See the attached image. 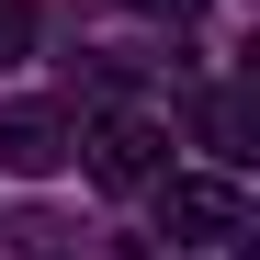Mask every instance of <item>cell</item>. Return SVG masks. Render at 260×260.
Here are the masks:
<instances>
[{
    "label": "cell",
    "instance_id": "cell-7",
    "mask_svg": "<svg viewBox=\"0 0 260 260\" xmlns=\"http://www.w3.org/2000/svg\"><path fill=\"white\" fill-rule=\"evenodd\" d=\"M136 12H158V23H192V12H204V0H136Z\"/></svg>",
    "mask_w": 260,
    "mask_h": 260
},
{
    "label": "cell",
    "instance_id": "cell-5",
    "mask_svg": "<svg viewBox=\"0 0 260 260\" xmlns=\"http://www.w3.org/2000/svg\"><path fill=\"white\" fill-rule=\"evenodd\" d=\"M57 215H12V226H0V260H57Z\"/></svg>",
    "mask_w": 260,
    "mask_h": 260
},
{
    "label": "cell",
    "instance_id": "cell-6",
    "mask_svg": "<svg viewBox=\"0 0 260 260\" xmlns=\"http://www.w3.org/2000/svg\"><path fill=\"white\" fill-rule=\"evenodd\" d=\"M23 46H34V0H0V68H23Z\"/></svg>",
    "mask_w": 260,
    "mask_h": 260
},
{
    "label": "cell",
    "instance_id": "cell-4",
    "mask_svg": "<svg viewBox=\"0 0 260 260\" xmlns=\"http://www.w3.org/2000/svg\"><path fill=\"white\" fill-rule=\"evenodd\" d=\"M204 136H215V158L238 170V158H249V102H238V91H215V102H204Z\"/></svg>",
    "mask_w": 260,
    "mask_h": 260
},
{
    "label": "cell",
    "instance_id": "cell-2",
    "mask_svg": "<svg viewBox=\"0 0 260 260\" xmlns=\"http://www.w3.org/2000/svg\"><path fill=\"white\" fill-rule=\"evenodd\" d=\"M158 226L181 238V249H215V238H238V226H249V192H238V181H215V170H181V181L158 192Z\"/></svg>",
    "mask_w": 260,
    "mask_h": 260
},
{
    "label": "cell",
    "instance_id": "cell-3",
    "mask_svg": "<svg viewBox=\"0 0 260 260\" xmlns=\"http://www.w3.org/2000/svg\"><path fill=\"white\" fill-rule=\"evenodd\" d=\"M68 158H79V124L57 102H12L0 113V170H12V181H46V170H68Z\"/></svg>",
    "mask_w": 260,
    "mask_h": 260
},
{
    "label": "cell",
    "instance_id": "cell-1",
    "mask_svg": "<svg viewBox=\"0 0 260 260\" xmlns=\"http://www.w3.org/2000/svg\"><path fill=\"white\" fill-rule=\"evenodd\" d=\"M79 147H91V181H102V192H147L158 170H170V136H158V113H102Z\"/></svg>",
    "mask_w": 260,
    "mask_h": 260
}]
</instances>
